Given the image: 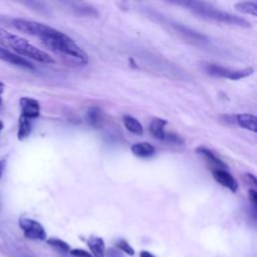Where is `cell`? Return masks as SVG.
Returning <instances> with one entry per match:
<instances>
[{"mask_svg": "<svg viewBox=\"0 0 257 257\" xmlns=\"http://www.w3.org/2000/svg\"><path fill=\"white\" fill-rule=\"evenodd\" d=\"M169 2L182 6L189 9L194 14L203 17L205 19H210L220 23H226L231 25H238L242 27H249L250 23L239 16L233 15L231 13L222 11L212 4L206 2L205 0H168Z\"/></svg>", "mask_w": 257, "mask_h": 257, "instance_id": "6da1fadb", "label": "cell"}, {"mask_svg": "<svg viewBox=\"0 0 257 257\" xmlns=\"http://www.w3.org/2000/svg\"><path fill=\"white\" fill-rule=\"evenodd\" d=\"M0 44L3 47L10 48L18 55L25 56L46 64L55 63V59L47 52L36 47L27 39L13 34L2 27H0Z\"/></svg>", "mask_w": 257, "mask_h": 257, "instance_id": "7a4b0ae2", "label": "cell"}, {"mask_svg": "<svg viewBox=\"0 0 257 257\" xmlns=\"http://www.w3.org/2000/svg\"><path fill=\"white\" fill-rule=\"evenodd\" d=\"M40 42L53 52L65 56L80 65L88 63L86 53L65 33L57 30L53 35L40 40Z\"/></svg>", "mask_w": 257, "mask_h": 257, "instance_id": "3957f363", "label": "cell"}, {"mask_svg": "<svg viewBox=\"0 0 257 257\" xmlns=\"http://www.w3.org/2000/svg\"><path fill=\"white\" fill-rule=\"evenodd\" d=\"M12 25L20 32L35 36L39 38V40L45 39L51 35H53L57 29L48 26L46 24H42L36 21L21 19V18H14L12 20Z\"/></svg>", "mask_w": 257, "mask_h": 257, "instance_id": "277c9868", "label": "cell"}, {"mask_svg": "<svg viewBox=\"0 0 257 257\" xmlns=\"http://www.w3.org/2000/svg\"><path fill=\"white\" fill-rule=\"evenodd\" d=\"M203 69L212 76L228 78L231 80H239L241 78L247 77L254 72L252 67H246L243 69H232L225 67L223 65L214 63H203Z\"/></svg>", "mask_w": 257, "mask_h": 257, "instance_id": "5b68a950", "label": "cell"}, {"mask_svg": "<svg viewBox=\"0 0 257 257\" xmlns=\"http://www.w3.org/2000/svg\"><path fill=\"white\" fill-rule=\"evenodd\" d=\"M19 226L22 229L24 236L28 239L32 240H45L46 239V232L43 226L29 218H20L19 219Z\"/></svg>", "mask_w": 257, "mask_h": 257, "instance_id": "8992f818", "label": "cell"}, {"mask_svg": "<svg viewBox=\"0 0 257 257\" xmlns=\"http://www.w3.org/2000/svg\"><path fill=\"white\" fill-rule=\"evenodd\" d=\"M0 59L3 61H6L10 64L19 66V67H23V68H27V69H34V65L28 61L27 59H25L24 57L13 53L12 51L4 48L3 46H0Z\"/></svg>", "mask_w": 257, "mask_h": 257, "instance_id": "52a82bcc", "label": "cell"}, {"mask_svg": "<svg viewBox=\"0 0 257 257\" xmlns=\"http://www.w3.org/2000/svg\"><path fill=\"white\" fill-rule=\"evenodd\" d=\"M21 114L28 118H36L40 114V105L38 101L32 97L23 96L19 99Z\"/></svg>", "mask_w": 257, "mask_h": 257, "instance_id": "ba28073f", "label": "cell"}, {"mask_svg": "<svg viewBox=\"0 0 257 257\" xmlns=\"http://www.w3.org/2000/svg\"><path fill=\"white\" fill-rule=\"evenodd\" d=\"M212 175H213V178L215 179V181H217L220 185L228 188L233 193H235L237 191V189H238L237 181L226 170L214 168L212 170Z\"/></svg>", "mask_w": 257, "mask_h": 257, "instance_id": "9c48e42d", "label": "cell"}, {"mask_svg": "<svg viewBox=\"0 0 257 257\" xmlns=\"http://www.w3.org/2000/svg\"><path fill=\"white\" fill-rule=\"evenodd\" d=\"M237 124L245 130L256 133L257 130V119L254 114L251 113H241L234 116Z\"/></svg>", "mask_w": 257, "mask_h": 257, "instance_id": "30bf717a", "label": "cell"}, {"mask_svg": "<svg viewBox=\"0 0 257 257\" xmlns=\"http://www.w3.org/2000/svg\"><path fill=\"white\" fill-rule=\"evenodd\" d=\"M132 153L139 158H149L155 154V148L149 143H138L132 146Z\"/></svg>", "mask_w": 257, "mask_h": 257, "instance_id": "8fae6325", "label": "cell"}, {"mask_svg": "<svg viewBox=\"0 0 257 257\" xmlns=\"http://www.w3.org/2000/svg\"><path fill=\"white\" fill-rule=\"evenodd\" d=\"M196 153L203 155V156L206 158V160H207L212 166H214L215 168H217V169H227L226 164H224L221 160H219V159L212 153V151H210L208 148L203 147V146L198 147V148L196 149Z\"/></svg>", "mask_w": 257, "mask_h": 257, "instance_id": "7c38bea8", "label": "cell"}, {"mask_svg": "<svg viewBox=\"0 0 257 257\" xmlns=\"http://www.w3.org/2000/svg\"><path fill=\"white\" fill-rule=\"evenodd\" d=\"M18 124L19 125H18L17 138L19 141H23L30 135L32 131V124H31L30 118L21 114L18 119Z\"/></svg>", "mask_w": 257, "mask_h": 257, "instance_id": "4fadbf2b", "label": "cell"}, {"mask_svg": "<svg viewBox=\"0 0 257 257\" xmlns=\"http://www.w3.org/2000/svg\"><path fill=\"white\" fill-rule=\"evenodd\" d=\"M167 121L162 118H154L150 123V132L151 134L158 140H165V126Z\"/></svg>", "mask_w": 257, "mask_h": 257, "instance_id": "5bb4252c", "label": "cell"}, {"mask_svg": "<svg viewBox=\"0 0 257 257\" xmlns=\"http://www.w3.org/2000/svg\"><path fill=\"white\" fill-rule=\"evenodd\" d=\"M87 245L94 257H103L104 255V242L102 238L92 236L87 240Z\"/></svg>", "mask_w": 257, "mask_h": 257, "instance_id": "9a60e30c", "label": "cell"}, {"mask_svg": "<svg viewBox=\"0 0 257 257\" xmlns=\"http://www.w3.org/2000/svg\"><path fill=\"white\" fill-rule=\"evenodd\" d=\"M234 8L236 11L243 13V14L252 15L253 17H256V15H257V4L254 1L237 2L234 5Z\"/></svg>", "mask_w": 257, "mask_h": 257, "instance_id": "2e32d148", "label": "cell"}, {"mask_svg": "<svg viewBox=\"0 0 257 257\" xmlns=\"http://www.w3.org/2000/svg\"><path fill=\"white\" fill-rule=\"evenodd\" d=\"M86 120L92 126H98L102 121V111L97 106L89 107L86 111Z\"/></svg>", "mask_w": 257, "mask_h": 257, "instance_id": "e0dca14e", "label": "cell"}, {"mask_svg": "<svg viewBox=\"0 0 257 257\" xmlns=\"http://www.w3.org/2000/svg\"><path fill=\"white\" fill-rule=\"evenodd\" d=\"M123 124L125 126V128L127 131H130L131 133L135 134V135H138V136H142L143 135V126L141 124V122L133 117L132 115H124L123 116Z\"/></svg>", "mask_w": 257, "mask_h": 257, "instance_id": "ac0fdd59", "label": "cell"}, {"mask_svg": "<svg viewBox=\"0 0 257 257\" xmlns=\"http://www.w3.org/2000/svg\"><path fill=\"white\" fill-rule=\"evenodd\" d=\"M46 242L48 245H50L51 247H53L54 249L61 253H66L69 251V245L58 238H49Z\"/></svg>", "mask_w": 257, "mask_h": 257, "instance_id": "d6986e66", "label": "cell"}, {"mask_svg": "<svg viewBox=\"0 0 257 257\" xmlns=\"http://www.w3.org/2000/svg\"><path fill=\"white\" fill-rule=\"evenodd\" d=\"M116 246L121 250L123 251L124 253L128 254V255H134L135 254V250L131 247V245L125 241V240H118L116 242Z\"/></svg>", "mask_w": 257, "mask_h": 257, "instance_id": "ffe728a7", "label": "cell"}, {"mask_svg": "<svg viewBox=\"0 0 257 257\" xmlns=\"http://www.w3.org/2000/svg\"><path fill=\"white\" fill-rule=\"evenodd\" d=\"M70 254L75 257H91L88 252L82 249H73L70 251Z\"/></svg>", "mask_w": 257, "mask_h": 257, "instance_id": "44dd1931", "label": "cell"}, {"mask_svg": "<svg viewBox=\"0 0 257 257\" xmlns=\"http://www.w3.org/2000/svg\"><path fill=\"white\" fill-rule=\"evenodd\" d=\"M248 196H249V200L251 201V203L253 204L254 207H256V203H257V193L255 190H249L248 191Z\"/></svg>", "mask_w": 257, "mask_h": 257, "instance_id": "7402d4cb", "label": "cell"}, {"mask_svg": "<svg viewBox=\"0 0 257 257\" xmlns=\"http://www.w3.org/2000/svg\"><path fill=\"white\" fill-rule=\"evenodd\" d=\"M5 167H6V161L5 160H0V178L2 177V174H3V171L5 170Z\"/></svg>", "mask_w": 257, "mask_h": 257, "instance_id": "603a6c76", "label": "cell"}, {"mask_svg": "<svg viewBox=\"0 0 257 257\" xmlns=\"http://www.w3.org/2000/svg\"><path fill=\"white\" fill-rule=\"evenodd\" d=\"M140 257H156L154 256L152 253H150L149 251H142L140 253Z\"/></svg>", "mask_w": 257, "mask_h": 257, "instance_id": "cb8c5ba5", "label": "cell"}, {"mask_svg": "<svg viewBox=\"0 0 257 257\" xmlns=\"http://www.w3.org/2000/svg\"><path fill=\"white\" fill-rule=\"evenodd\" d=\"M3 91H4V89H3V86H0V107H1V105H2V93H3Z\"/></svg>", "mask_w": 257, "mask_h": 257, "instance_id": "d4e9b609", "label": "cell"}, {"mask_svg": "<svg viewBox=\"0 0 257 257\" xmlns=\"http://www.w3.org/2000/svg\"><path fill=\"white\" fill-rule=\"evenodd\" d=\"M3 127H4V124H3L2 120H0V132L3 130Z\"/></svg>", "mask_w": 257, "mask_h": 257, "instance_id": "484cf974", "label": "cell"}, {"mask_svg": "<svg viewBox=\"0 0 257 257\" xmlns=\"http://www.w3.org/2000/svg\"><path fill=\"white\" fill-rule=\"evenodd\" d=\"M0 86H4V83L1 82V81H0Z\"/></svg>", "mask_w": 257, "mask_h": 257, "instance_id": "4316f807", "label": "cell"}, {"mask_svg": "<svg viewBox=\"0 0 257 257\" xmlns=\"http://www.w3.org/2000/svg\"><path fill=\"white\" fill-rule=\"evenodd\" d=\"M77 1H81V0H77Z\"/></svg>", "mask_w": 257, "mask_h": 257, "instance_id": "83f0119b", "label": "cell"}]
</instances>
